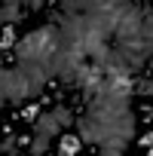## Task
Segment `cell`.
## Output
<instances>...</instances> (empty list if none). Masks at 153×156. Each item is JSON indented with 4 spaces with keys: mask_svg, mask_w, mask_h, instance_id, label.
Segmentation results:
<instances>
[{
    "mask_svg": "<svg viewBox=\"0 0 153 156\" xmlns=\"http://www.w3.org/2000/svg\"><path fill=\"white\" fill-rule=\"evenodd\" d=\"M83 150V141H80V135H76V132H61L58 135V150L55 153H61V156H73V153H80Z\"/></svg>",
    "mask_w": 153,
    "mask_h": 156,
    "instance_id": "6",
    "label": "cell"
},
{
    "mask_svg": "<svg viewBox=\"0 0 153 156\" xmlns=\"http://www.w3.org/2000/svg\"><path fill=\"white\" fill-rule=\"evenodd\" d=\"M55 138H46V135H34L31 138V144H28V153L31 156H43L46 150H49V144H52Z\"/></svg>",
    "mask_w": 153,
    "mask_h": 156,
    "instance_id": "9",
    "label": "cell"
},
{
    "mask_svg": "<svg viewBox=\"0 0 153 156\" xmlns=\"http://www.w3.org/2000/svg\"><path fill=\"white\" fill-rule=\"evenodd\" d=\"M0 12H3V25H22L28 16H31V9H28V3H0Z\"/></svg>",
    "mask_w": 153,
    "mask_h": 156,
    "instance_id": "5",
    "label": "cell"
},
{
    "mask_svg": "<svg viewBox=\"0 0 153 156\" xmlns=\"http://www.w3.org/2000/svg\"><path fill=\"white\" fill-rule=\"evenodd\" d=\"M138 144H141V147H144V150H147V153H150V147H153V132H150V129H147V132H144V135H141V138H138Z\"/></svg>",
    "mask_w": 153,
    "mask_h": 156,
    "instance_id": "12",
    "label": "cell"
},
{
    "mask_svg": "<svg viewBox=\"0 0 153 156\" xmlns=\"http://www.w3.org/2000/svg\"><path fill=\"white\" fill-rule=\"evenodd\" d=\"M25 101H31V95H28V80H25L22 67L19 64L3 67L0 70V110L6 104L9 107H22Z\"/></svg>",
    "mask_w": 153,
    "mask_h": 156,
    "instance_id": "1",
    "label": "cell"
},
{
    "mask_svg": "<svg viewBox=\"0 0 153 156\" xmlns=\"http://www.w3.org/2000/svg\"><path fill=\"white\" fill-rule=\"evenodd\" d=\"M16 28H19V25H0V52H9V49L16 46V40H19Z\"/></svg>",
    "mask_w": 153,
    "mask_h": 156,
    "instance_id": "8",
    "label": "cell"
},
{
    "mask_svg": "<svg viewBox=\"0 0 153 156\" xmlns=\"http://www.w3.org/2000/svg\"><path fill=\"white\" fill-rule=\"evenodd\" d=\"M6 67V52H0V70Z\"/></svg>",
    "mask_w": 153,
    "mask_h": 156,
    "instance_id": "13",
    "label": "cell"
},
{
    "mask_svg": "<svg viewBox=\"0 0 153 156\" xmlns=\"http://www.w3.org/2000/svg\"><path fill=\"white\" fill-rule=\"evenodd\" d=\"M49 113L55 116V122L61 126V132H64V129H73L76 110H73V107H70L67 101H61V98H58V101H52V104H49Z\"/></svg>",
    "mask_w": 153,
    "mask_h": 156,
    "instance_id": "3",
    "label": "cell"
},
{
    "mask_svg": "<svg viewBox=\"0 0 153 156\" xmlns=\"http://www.w3.org/2000/svg\"><path fill=\"white\" fill-rule=\"evenodd\" d=\"M31 138H34V132H19V135H16V144H19V153H25V150H28Z\"/></svg>",
    "mask_w": 153,
    "mask_h": 156,
    "instance_id": "11",
    "label": "cell"
},
{
    "mask_svg": "<svg viewBox=\"0 0 153 156\" xmlns=\"http://www.w3.org/2000/svg\"><path fill=\"white\" fill-rule=\"evenodd\" d=\"M126 147H129L126 138H119V135H107V138H101V141L95 144L92 153H101V156H123Z\"/></svg>",
    "mask_w": 153,
    "mask_h": 156,
    "instance_id": "4",
    "label": "cell"
},
{
    "mask_svg": "<svg viewBox=\"0 0 153 156\" xmlns=\"http://www.w3.org/2000/svg\"><path fill=\"white\" fill-rule=\"evenodd\" d=\"M0 153H6V156H12V153H19V144H16V132H9L3 141H0Z\"/></svg>",
    "mask_w": 153,
    "mask_h": 156,
    "instance_id": "10",
    "label": "cell"
},
{
    "mask_svg": "<svg viewBox=\"0 0 153 156\" xmlns=\"http://www.w3.org/2000/svg\"><path fill=\"white\" fill-rule=\"evenodd\" d=\"M31 132H34V135H46V138H58V135H61V126L55 122V116L49 113V107H43L40 116L31 122Z\"/></svg>",
    "mask_w": 153,
    "mask_h": 156,
    "instance_id": "2",
    "label": "cell"
},
{
    "mask_svg": "<svg viewBox=\"0 0 153 156\" xmlns=\"http://www.w3.org/2000/svg\"><path fill=\"white\" fill-rule=\"evenodd\" d=\"M40 110H43V104H40V101H37V98H34V101H25V104H22V107H19V119H22V122H28V126H31V122H34V119H37V116H40Z\"/></svg>",
    "mask_w": 153,
    "mask_h": 156,
    "instance_id": "7",
    "label": "cell"
}]
</instances>
